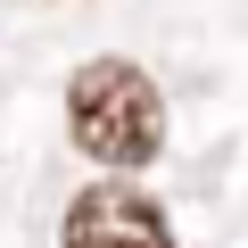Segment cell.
<instances>
[{"mask_svg":"<svg viewBox=\"0 0 248 248\" xmlns=\"http://www.w3.org/2000/svg\"><path fill=\"white\" fill-rule=\"evenodd\" d=\"M66 133H75L83 157L133 174L166 149V99L133 58H83L66 75Z\"/></svg>","mask_w":248,"mask_h":248,"instance_id":"obj_1","label":"cell"},{"mask_svg":"<svg viewBox=\"0 0 248 248\" xmlns=\"http://www.w3.org/2000/svg\"><path fill=\"white\" fill-rule=\"evenodd\" d=\"M58 248H182V240H174V215L149 190H133L124 174H108V182H83L66 199Z\"/></svg>","mask_w":248,"mask_h":248,"instance_id":"obj_2","label":"cell"}]
</instances>
